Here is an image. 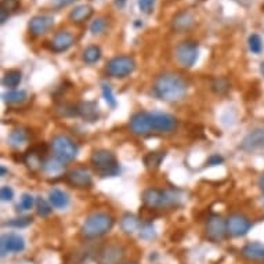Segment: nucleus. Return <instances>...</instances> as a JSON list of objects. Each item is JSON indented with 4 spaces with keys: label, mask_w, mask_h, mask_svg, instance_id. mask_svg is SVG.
I'll use <instances>...</instances> for the list:
<instances>
[{
    "label": "nucleus",
    "mask_w": 264,
    "mask_h": 264,
    "mask_svg": "<svg viewBox=\"0 0 264 264\" xmlns=\"http://www.w3.org/2000/svg\"><path fill=\"white\" fill-rule=\"evenodd\" d=\"M187 82L177 73H164L156 77L154 83V93L159 100L176 102L187 94Z\"/></svg>",
    "instance_id": "obj_1"
},
{
    "label": "nucleus",
    "mask_w": 264,
    "mask_h": 264,
    "mask_svg": "<svg viewBox=\"0 0 264 264\" xmlns=\"http://www.w3.org/2000/svg\"><path fill=\"white\" fill-rule=\"evenodd\" d=\"M114 223L115 220L111 215L104 213V212H97V213H93L86 217V220L83 221L82 227H81V234L86 240H96V238L108 234L111 228L114 227Z\"/></svg>",
    "instance_id": "obj_2"
},
{
    "label": "nucleus",
    "mask_w": 264,
    "mask_h": 264,
    "mask_svg": "<svg viewBox=\"0 0 264 264\" xmlns=\"http://www.w3.org/2000/svg\"><path fill=\"white\" fill-rule=\"evenodd\" d=\"M143 202L144 206L151 210H159V209H170L176 207L180 203V195L173 190H156L149 188L143 194Z\"/></svg>",
    "instance_id": "obj_3"
},
{
    "label": "nucleus",
    "mask_w": 264,
    "mask_h": 264,
    "mask_svg": "<svg viewBox=\"0 0 264 264\" xmlns=\"http://www.w3.org/2000/svg\"><path fill=\"white\" fill-rule=\"evenodd\" d=\"M90 164L101 177H115L119 174V164L115 155L108 149L94 151L90 158Z\"/></svg>",
    "instance_id": "obj_4"
},
{
    "label": "nucleus",
    "mask_w": 264,
    "mask_h": 264,
    "mask_svg": "<svg viewBox=\"0 0 264 264\" xmlns=\"http://www.w3.org/2000/svg\"><path fill=\"white\" fill-rule=\"evenodd\" d=\"M51 149L54 156H57L64 162H71L77 156L79 147L71 137L65 135H58L51 140Z\"/></svg>",
    "instance_id": "obj_5"
},
{
    "label": "nucleus",
    "mask_w": 264,
    "mask_h": 264,
    "mask_svg": "<svg viewBox=\"0 0 264 264\" xmlns=\"http://www.w3.org/2000/svg\"><path fill=\"white\" fill-rule=\"evenodd\" d=\"M136 68L135 60L129 56H118V57L111 58L107 64L105 71L111 77L116 79H123L133 73Z\"/></svg>",
    "instance_id": "obj_6"
},
{
    "label": "nucleus",
    "mask_w": 264,
    "mask_h": 264,
    "mask_svg": "<svg viewBox=\"0 0 264 264\" xmlns=\"http://www.w3.org/2000/svg\"><path fill=\"white\" fill-rule=\"evenodd\" d=\"M174 57L180 67L191 68L198 60V43L194 40H186L174 50Z\"/></svg>",
    "instance_id": "obj_7"
},
{
    "label": "nucleus",
    "mask_w": 264,
    "mask_h": 264,
    "mask_svg": "<svg viewBox=\"0 0 264 264\" xmlns=\"http://www.w3.org/2000/svg\"><path fill=\"white\" fill-rule=\"evenodd\" d=\"M228 235L227 220L219 215H212L206 221V238L213 244H220Z\"/></svg>",
    "instance_id": "obj_8"
},
{
    "label": "nucleus",
    "mask_w": 264,
    "mask_h": 264,
    "mask_svg": "<svg viewBox=\"0 0 264 264\" xmlns=\"http://www.w3.org/2000/svg\"><path fill=\"white\" fill-rule=\"evenodd\" d=\"M129 127L131 133L137 136H149L154 135V122H152V114L151 112H137L131 116Z\"/></svg>",
    "instance_id": "obj_9"
},
{
    "label": "nucleus",
    "mask_w": 264,
    "mask_h": 264,
    "mask_svg": "<svg viewBox=\"0 0 264 264\" xmlns=\"http://www.w3.org/2000/svg\"><path fill=\"white\" fill-rule=\"evenodd\" d=\"M250 228H252V221L245 215L234 213V215H230L227 219V232H228V235L240 238V236L246 235L250 231Z\"/></svg>",
    "instance_id": "obj_10"
},
{
    "label": "nucleus",
    "mask_w": 264,
    "mask_h": 264,
    "mask_svg": "<svg viewBox=\"0 0 264 264\" xmlns=\"http://www.w3.org/2000/svg\"><path fill=\"white\" fill-rule=\"evenodd\" d=\"M125 259V249L118 244H108L98 252V264H122Z\"/></svg>",
    "instance_id": "obj_11"
},
{
    "label": "nucleus",
    "mask_w": 264,
    "mask_h": 264,
    "mask_svg": "<svg viewBox=\"0 0 264 264\" xmlns=\"http://www.w3.org/2000/svg\"><path fill=\"white\" fill-rule=\"evenodd\" d=\"M152 114V122H154V130L155 133H164L169 135L173 133L174 130L177 129V119L170 114L166 112H151Z\"/></svg>",
    "instance_id": "obj_12"
},
{
    "label": "nucleus",
    "mask_w": 264,
    "mask_h": 264,
    "mask_svg": "<svg viewBox=\"0 0 264 264\" xmlns=\"http://www.w3.org/2000/svg\"><path fill=\"white\" fill-rule=\"evenodd\" d=\"M67 181L72 187L79 188V190H86V188H90L93 186V177L86 168H76L72 169L71 172H68Z\"/></svg>",
    "instance_id": "obj_13"
},
{
    "label": "nucleus",
    "mask_w": 264,
    "mask_h": 264,
    "mask_svg": "<svg viewBox=\"0 0 264 264\" xmlns=\"http://www.w3.org/2000/svg\"><path fill=\"white\" fill-rule=\"evenodd\" d=\"M54 27V18L48 14L35 15L29 21V32L34 36H42L46 35L50 29Z\"/></svg>",
    "instance_id": "obj_14"
},
{
    "label": "nucleus",
    "mask_w": 264,
    "mask_h": 264,
    "mask_svg": "<svg viewBox=\"0 0 264 264\" xmlns=\"http://www.w3.org/2000/svg\"><path fill=\"white\" fill-rule=\"evenodd\" d=\"M241 149L245 152H256L264 149V127L255 129L246 135L241 143Z\"/></svg>",
    "instance_id": "obj_15"
},
{
    "label": "nucleus",
    "mask_w": 264,
    "mask_h": 264,
    "mask_svg": "<svg viewBox=\"0 0 264 264\" xmlns=\"http://www.w3.org/2000/svg\"><path fill=\"white\" fill-rule=\"evenodd\" d=\"M2 246V256L5 257L7 253H19L25 249L24 238L18 234H5L0 241Z\"/></svg>",
    "instance_id": "obj_16"
},
{
    "label": "nucleus",
    "mask_w": 264,
    "mask_h": 264,
    "mask_svg": "<svg viewBox=\"0 0 264 264\" xmlns=\"http://www.w3.org/2000/svg\"><path fill=\"white\" fill-rule=\"evenodd\" d=\"M50 43H51L50 46H51V50L54 53H64L68 48L72 47V44L75 43V38L68 31H60L54 35L53 40Z\"/></svg>",
    "instance_id": "obj_17"
},
{
    "label": "nucleus",
    "mask_w": 264,
    "mask_h": 264,
    "mask_svg": "<svg viewBox=\"0 0 264 264\" xmlns=\"http://www.w3.org/2000/svg\"><path fill=\"white\" fill-rule=\"evenodd\" d=\"M242 256L249 261L264 263V245L260 242H249L242 248Z\"/></svg>",
    "instance_id": "obj_18"
},
{
    "label": "nucleus",
    "mask_w": 264,
    "mask_h": 264,
    "mask_svg": "<svg viewBox=\"0 0 264 264\" xmlns=\"http://www.w3.org/2000/svg\"><path fill=\"white\" fill-rule=\"evenodd\" d=\"M172 25H173V29L176 32L181 34V32L188 31V29L194 25V17H192L191 13H188V11H181V13L174 15Z\"/></svg>",
    "instance_id": "obj_19"
},
{
    "label": "nucleus",
    "mask_w": 264,
    "mask_h": 264,
    "mask_svg": "<svg viewBox=\"0 0 264 264\" xmlns=\"http://www.w3.org/2000/svg\"><path fill=\"white\" fill-rule=\"evenodd\" d=\"M94 13L93 7L89 5H81L75 7V9L69 13V21L73 22V24H81V22H85L86 19H89Z\"/></svg>",
    "instance_id": "obj_20"
},
{
    "label": "nucleus",
    "mask_w": 264,
    "mask_h": 264,
    "mask_svg": "<svg viewBox=\"0 0 264 264\" xmlns=\"http://www.w3.org/2000/svg\"><path fill=\"white\" fill-rule=\"evenodd\" d=\"M24 162L25 165H27L31 170H34V172L43 168L44 164L43 158H42V152H40L36 147L27 151V154L24 155Z\"/></svg>",
    "instance_id": "obj_21"
},
{
    "label": "nucleus",
    "mask_w": 264,
    "mask_h": 264,
    "mask_svg": "<svg viewBox=\"0 0 264 264\" xmlns=\"http://www.w3.org/2000/svg\"><path fill=\"white\" fill-rule=\"evenodd\" d=\"M79 116L87 122H96L98 119V107L96 102H81L77 105Z\"/></svg>",
    "instance_id": "obj_22"
},
{
    "label": "nucleus",
    "mask_w": 264,
    "mask_h": 264,
    "mask_svg": "<svg viewBox=\"0 0 264 264\" xmlns=\"http://www.w3.org/2000/svg\"><path fill=\"white\" fill-rule=\"evenodd\" d=\"M48 201L56 209H65L69 203V198L61 190H51L48 192Z\"/></svg>",
    "instance_id": "obj_23"
},
{
    "label": "nucleus",
    "mask_w": 264,
    "mask_h": 264,
    "mask_svg": "<svg viewBox=\"0 0 264 264\" xmlns=\"http://www.w3.org/2000/svg\"><path fill=\"white\" fill-rule=\"evenodd\" d=\"M64 168H65V162L61 161L57 156H51V158H47L44 161L43 164V170L48 174H60L64 172Z\"/></svg>",
    "instance_id": "obj_24"
},
{
    "label": "nucleus",
    "mask_w": 264,
    "mask_h": 264,
    "mask_svg": "<svg viewBox=\"0 0 264 264\" xmlns=\"http://www.w3.org/2000/svg\"><path fill=\"white\" fill-rule=\"evenodd\" d=\"M120 227H122V230L125 231L126 234H133L135 231L140 230L141 224H140L139 219L135 215L126 213L125 216L122 217V220H120Z\"/></svg>",
    "instance_id": "obj_25"
},
{
    "label": "nucleus",
    "mask_w": 264,
    "mask_h": 264,
    "mask_svg": "<svg viewBox=\"0 0 264 264\" xmlns=\"http://www.w3.org/2000/svg\"><path fill=\"white\" fill-rule=\"evenodd\" d=\"M165 156H166V152H165V151H154V152H149L144 158L145 166H147L149 170H156V169L161 166V164H162Z\"/></svg>",
    "instance_id": "obj_26"
},
{
    "label": "nucleus",
    "mask_w": 264,
    "mask_h": 264,
    "mask_svg": "<svg viewBox=\"0 0 264 264\" xmlns=\"http://www.w3.org/2000/svg\"><path fill=\"white\" fill-rule=\"evenodd\" d=\"M28 139H29V135L27 130L15 129L10 133L9 143L13 145V147H15V148H19V147H22V145L28 141Z\"/></svg>",
    "instance_id": "obj_27"
},
{
    "label": "nucleus",
    "mask_w": 264,
    "mask_h": 264,
    "mask_svg": "<svg viewBox=\"0 0 264 264\" xmlns=\"http://www.w3.org/2000/svg\"><path fill=\"white\" fill-rule=\"evenodd\" d=\"M27 96L25 90H9L2 94V98L6 104H21L27 100Z\"/></svg>",
    "instance_id": "obj_28"
},
{
    "label": "nucleus",
    "mask_w": 264,
    "mask_h": 264,
    "mask_svg": "<svg viewBox=\"0 0 264 264\" xmlns=\"http://www.w3.org/2000/svg\"><path fill=\"white\" fill-rule=\"evenodd\" d=\"M22 81V73L19 72L18 69H11L5 73V76L2 79V83L5 87H10V89H14V87L19 86V83Z\"/></svg>",
    "instance_id": "obj_29"
},
{
    "label": "nucleus",
    "mask_w": 264,
    "mask_h": 264,
    "mask_svg": "<svg viewBox=\"0 0 264 264\" xmlns=\"http://www.w3.org/2000/svg\"><path fill=\"white\" fill-rule=\"evenodd\" d=\"M101 48L96 44H91L89 47L83 50V61L86 64H96L100 61L101 58Z\"/></svg>",
    "instance_id": "obj_30"
},
{
    "label": "nucleus",
    "mask_w": 264,
    "mask_h": 264,
    "mask_svg": "<svg viewBox=\"0 0 264 264\" xmlns=\"http://www.w3.org/2000/svg\"><path fill=\"white\" fill-rule=\"evenodd\" d=\"M248 44H249V50L253 54H260L263 50V40L257 34H252L248 39Z\"/></svg>",
    "instance_id": "obj_31"
},
{
    "label": "nucleus",
    "mask_w": 264,
    "mask_h": 264,
    "mask_svg": "<svg viewBox=\"0 0 264 264\" xmlns=\"http://www.w3.org/2000/svg\"><path fill=\"white\" fill-rule=\"evenodd\" d=\"M230 89V82L227 81L226 77H217L212 83V90L217 93V94H224Z\"/></svg>",
    "instance_id": "obj_32"
},
{
    "label": "nucleus",
    "mask_w": 264,
    "mask_h": 264,
    "mask_svg": "<svg viewBox=\"0 0 264 264\" xmlns=\"http://www.w3.org/2000/svg\"><path fill=\"white\" fill-rule=\"evenodd\" d=\"M36 210H38L39 216L47 217L51 215L53 206L46 199H43V198H38V201H36Z\"/></svg>",
    "instance_id": "obj_33"
},
{
    "label": "nucleus",
    "mask_w": 264,
    "mask_h": 264,
    "mask_svg": "<svg viewBox=\"0 0 264 264\" xmlns=\"http://www.w3.org/2000/svg\"><path fill=\"white\" fill-rule=\"evenodd\" d=\"M31 223H32V217L21 216L15 217V219H11V220H9L7 223H5V226L13 227V228H25V227H28Z\"/></svg>",
    "instance_id": "obj_34"
},
{
    "label": "nucleus",
    "mask_w": 264,
    "mask_h": 264,
    "mask_svg": "<svg viewBox=\"0 0 264 264\" xmlns=\"http://www.w3.org/2000/svg\"><path fill=\"white\" fill-rule=\"evenodd\" d=\"M107 29V19L104 17H98L97 19H94L90 25V32L93 35H100L102 34Z\"/></svg>",
    "instance_id": "obj_35"
},
{
    "label": "nucleus",
    "mask_w": 264,
    "mask_h": 264,
    "mask_svg": "<svg viewBox=\"0 0 264 264\" xmlns=\"http://www.w3.org/2000/svg\"><path fill=\"white\" fill-rule=\"evenodd\" d=\"M101 90H102V96L105 98L107 104L112 108H115L116 107V98L114 96V93H112V89H111L110 85H107V83H102L101 85Z\"/></svg>",
    "instance_id": "obj_36"
},
{
    "label": "nucleus",
    "mask_w": 264,
    "mask_h": 264,
    "mask_svg": "<svg viewBox=\"0 0 264 264\" xmlns=\"http://www.w3.org/2000/svg\"><path fill=\"white\" fill-rule=\"evenodd\" d=\"M155 230L154 227L151 223H144V224H141L140 227V236L141 238H144V240H152L155 238Z\"/></svg>",
    "instance_id": "obj_37"
},
{
    "label": "nucleus",
    "mask_w": 264,
    "mask_h": 264,
    "mask_svg": "<svg viewBox=\"0 0 264 264\" xmlns=\"http://www.w3.org/2000/svg\"><path fill=\"white\" fill-rule=\"evenodd\" d=\"M35 203V198L31 194H24L21 197V202L18 203V210H29L32 209Z\"/></svg>",
    "instance_id": "obj_38"
},
{
    "label": "nucleus",
    "mask_w": 264,
    "mask_h": 264,
    "mask_svg": "<svg viewBox=\"0 0 264 264\" xmlns=\"http://www.w3.org/2000/svg\"><path fill=\"white\" fill-rule=\"evenodd\" d=\"M155 0H139V9L144 14H151L154 11Z\"/></svg>",
    "instance_id": "obj_39"
},
{
    "label": "nucleus",
    "mask_w": 264,
    "mask_h": 264,
    "mask_svg": "<svg viewBox=\"0 0 264 264\" xmlns=\"http://www.w3.org/2000/svg\"><path fill=\"white\" fill-rule=\"evenodd\" d=\"M0 197H2V201H11L14 198V191L13 188L9 187V186H3L2 190H0Z\"/></svg>",
    "instance_id": "obj_40"
},
{
    "label": "nucleus",
    "mask_w": 264,
    "mask_h": 264,
    "mask_svg": "<svg viewBox=\"0 0 264 264\" xmlns=\"http://www.w3.org/2000/svg\"><path fill=\"white\" fill-rule=\"evenodd\" d=\"M19 7V0H2V9L7 11H15Z\"/></svg>",
    "instance_id": "obj_41"
},
{
    "label": "nucleus",
    "mask_w": 264,
    "mask_h": 264,
    "mask_svg": "<svg viewBox=\"0 0 264 264\" xmlns=\"http://www.w3.org/2000/svg\"><path fill=\"white\" fill-rule=\"evenodd\" d=\"M224 162V159L221 158L220 155H212L210 158L207 159L206 165L207 166H216V165H220Z\"/></svg>",
    "instance_id": "obj_42"
},
{
    "label": "nucleus",
    "mask_w": 264,
    "mask_h": 264,
    "mask_svg": "<svg viewBox=\"0 0 264 264\" xmlns=\"http://www.w3.org/2000/svg\"><path fill=\"white\" fill-rule=\"evenodd\" d=\"M9 15H10V13L7 11V10H5V9L0 10V22H2V24H5L6 21H7V18H9Z\"/></svg>",
    "instance_id": "obj_43"
},
{
    "label": "nucleus",
    "mask_w": 264,
    "mask_h": 264,
    "mask_svg": "<svg viewBox=\"0 0 264 264\" xmlns=\"http://www.w3.org/2000/svg\"><path fill=\"white\" fill-rule=\"evenodd\" d=\"M73 2H76V0H56V6L57 7H64V6L71 5Z\"/></svg>",
    "instance_id": "obj_44"
},
{
    "label": "nucleus",
    "mask_w": 264,
    "mask_h": 264,
    "mask_svg": "<svg viewBox=\"0 0 264 264\" xmlns=\"http://www.w3.org/2000/svg\"><path fill=\"white\" fill-rule=\"evenodd\" d=\"M114 3H115V6L118 9H125L127 0H114Z\"/></svg>",
    "instance_id": "obj_45"
},
{
    "label": "nucleus",
    "mask_w": 264,
    "mask_h": 264,
    "mask_svg": "<svg viewBox=\"0 0 264 264\" xmlns=\"http://www.w3.org/2000/svg\"><path fill=\"white\" fill-rule=\"evenodd\" d=\"M259 187L261 188V191L264 192V174H261V177L259 180Z\"/></svg>",
    "instance_id": "obj_46"
},
{
    "label": "nucleus",
    "mask_w": 264,
    "mask_h": 264,
    "mask_svg": "<svg viewBox=\"0 0 264 264\" xmlns=\"http://www.w3.org/2000/svg\"><path fill=\"white\" fill-rule=\"evenodd\" d=\"M0 173H2V176H5V174L7 173V169H6L5 166H2V168H0Z\"/></svg>",
    "instance_id": "obj_47"
},
{
    "label": "nucleus",
    "mask_w": 264,
    "mask_h": 264,
    "mask_svg": "<svg viewBox=\"0 0 264 264\" xmlns=\"http://www.w3.org/2000/svg\"><path fill=\"white\" fill-rule=\"evenodd\" d=\"M260 72H261V75L264 76V63L260 64Z\"/></svg>",
    "instance_id": "obj_48"
},
{
    "label": "nucleus",
    "mask_w": 264,
    "mask_h": 264,
    "mask_svg": "<svg viewBox=\"0 0 264 264\" xmlns=\"http://www.w3.org/2000/svg\"><path fill=\"white\" fill-rule=\"evenodd\" d=\"M131 264H135V263H131Z\"/></svg>",
    "instance_id": "obj_49"
}]
</instances>
